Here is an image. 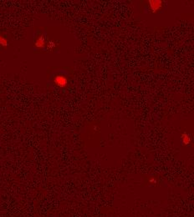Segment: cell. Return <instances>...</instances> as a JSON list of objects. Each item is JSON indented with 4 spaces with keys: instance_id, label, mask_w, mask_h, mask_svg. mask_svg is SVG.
<instances>
[{
    "instance_id": "cell-1",
    "label": "cell",
    "mask_w": 194,
    "mask_h": 217,
    "mask_svg": "<svg viewBox=\"0 0 194 217\" xmlns=\"http://www.w3.org/2000/svg\"><path fill=\"white\" fill-rule=\"evenodd\" d=\"M54 83L56 86L63 88L67 85L68 80L64 75H57V76H55L54 79Z\"/></svg>"
},
{
    "instance_id": "cell-2",
    "label": "cell",
    "mask_w": 194,
    "mask_h": 217,
    "mask_svg": "<svg viewBox=\"0 0 194 217\" xmlns=\"http://www.w3.org/2000/svg\"><path fill=\"white\" fill-rule=\"evenodd\" d=\"M45 44H46V41H45V39L44 36H40L39 38H37L35 40V46L39 48H42L45 46Z\"/></svg>"
},
{
    "instance_id": "cell-3",
    "label": "cell",
    "mask_w": 194,
    "mask_h": 217,
    "mask_svg": "<svg viewBox=\"0 0 194 217\" xmlns=\"http://www.w3.org/2000/svg\"><path fill=\"white\" fill-rule=\"evenodd\" d=\"M8 44V42L7 40V39L4 36L0 35V45L3 46V47H7Z\"/></svg>"
},
{
    "instance_id": "cell-4",
    "label": "cell",
    "mask_w": 194,
    "mask_h": 217,
    "mask_svg": "<svg viewBox=\"0 0 194 217\" xmlns=\"http://www.w3.org/2000/svg\"><path fill=\"white\" fill-rule=\"evenodd\" d=\"M47 48L49 49H52V48H54V43H53V42H49V43L48 44Z\"/></svg>"
}]
</instances>
